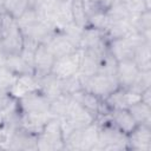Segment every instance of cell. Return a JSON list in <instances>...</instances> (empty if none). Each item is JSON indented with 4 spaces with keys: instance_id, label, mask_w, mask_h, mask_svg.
<instances>
[{
    "instance_id": "1",
    "label": "cell",
    "mask_w": 151,
    "mask_h": 151,
    "mask_svg": "<svg viewBox=\"0 0 151 151\" xmlns=\"http://www.w3.org/2000/svg\"><path fill=\"white\" fill-rule=\"evenodd\" d=\"M94 123L98 126L99 142L96 150L111 151V150H127V139L111 120L110 116H97Z\"/></svg>"
},
{
    "instance_id": "2",
    "label": "cell",
    "mask_w": 151,
    "mask_h": 151,
    "mask_svg": "<svg viewBox=\"0 0 151 151\" xmlns=\"http://www.w3.org/2000/svg\"><path fill=\"white\" fill-rule=\"evenodd\" d=\"M59 119H60V125H61V130L65 138L72 131L84 129L93 124L96 120V114L86 110L84 106H81L78 101H76L71 97V101L68 104L66 114Z\"/></svg>"
},
{
    "instance_id": "3",
    "label": "cell",
    "mask_w": 151,
    "mask_h": 151,
    "mask_svg": "<svg viewBox=\"0 0 151 151\" xmlns=\"http://www.w3.org/2000/svg\"><path fill=\"white\" fill-rule=\"evenodd\" d=\"M37 147L39 151L65 150V138L58 117H52L44 125L37 137Z\"/></svg>"
},
{
    "instance_id": "4",
    "label": "cell",
    "mask_w": 151,
    "mask_h": 151,
    "mask_svg": "<svg viewBox=\"0 0 151 151\" xmlns=\"http://www.w3.org/2000/svg\"><path fill=\"white\" fill-rule=\"evenodd\" d=\"M99 142L98 126L96 123L79 130L72 131L65 137V150L94 151Z\"/></svg>"
},
{
    "instance_id": "5",
    "label": "cell",
    "mask_w": 151,
    "mask_h": 151,
    "mask_svg": "<svg viewBox=\"0 0 151 151\" xmlns=\"http://www.w3.org/2000/svg\"><path fill=\"white\" fill-rule=\"evenodd\" d=\"M79 74V73H78ZM81 87L83 90L97 96L100 99H105L114 90L119 87L116 76L96 73L92 76H81Z\"/></svg>"
},
{
    "instance_id": "6",
    "label": "cell",
    "mask_w": 151,
    "mask_h": 151,
    "mask_svg": "<svg viewBox=\"0 0 151 151\" xmlns=\"http://www.w3.org/2000/svg\"><path fill=\"white\" fill-rule=\"evenodd\" d=\"M144 41H146V40L143 38L142 34H139L138 32H133L125 38H119V39L109 41L107 48L117 61L133 60L136 48ZM147 42H150V41H147Z\"/></svg>"
},
{
    "instance_id": "7",
    "label": "cell",
    "mask_w": 151,
    "mask_h": 151,
    "mask_svg": "<svg viewBox=\"0 0 151 151\" xmlns=\"http://www.w3.org/2000/svg\"><path fill=\"white\" fill-rule=\"evenodd\" d=\"M20 113H50V98L39 90L31 91L17 99Z\"/></svg>"
},
{
    "instance_id": "8",
    "label": "cell",
    "mask_w": 151,
    "mask_h": 151,
    "mask_svg": "<svg viewBox=\"0 0 151 151\" xmlns=\"http://www.w3.org/2000/svg\"><path fill=\"white\" fill-rule=\"evenodd\" d=\"M81 55H83V50L78 48L76 52L68 55L55 58L51 73L58 77L59 79H66L77 74L79 71Z\"/></svg>"
},
{
    "instance_id": "9",
    "label": "cell",
    "mask_w": 151,
    "mask_h": 151,
    "mask_svg": "<svg viewBox=\"0 0 151 151\" xmlns=\"http://www.w3.org/2000/svg\"><path fill=\"white\" fill-rule=\"evenodd\" d=\"M127 150L151 151V125L137 124L136 127L126 134Z\"/></svg>"
},
{
    "instance_id": "10",
    "label": "cell",
    "mask_w": 151,
    "mask_h": 151,
    "mask_svg": "<svg viewBox=\"0 0 151 151\" xmlns=\"http://www.w3.org/2000/svg\"><path fill=\"white\" fill-rule=\"evenodd\" d=\"M55 57L52 54V52L48 50V47L45 44H40L33 57V73L37 78L45 77L51 73L52 66L54 64Z\"/></svg>"
},
{
    "instance_id": "11",
    "label": "cell",
    "mask_w": 151,
    "mask_h": 151,
    "mask_svg": "<svg viewBox=\"0 0 151 151\" xmlns=\"http://www.w3.org/2000/svg\"><path fill=\"white\" fill-rule=\"evenodd\" d=\"M37 137L38 134L32 133L27 130H25L21 126H14L8 150H22V151H29V150H38L37 147Z\"/></svg>"
},
{
    "instance_id": "12",
    "label": "cell",
    "mask_w": 151,
    "mask_h": 151,
    "mask_svg": "<svg viewBox=\"0 0 151 151\" xmlns=\"http://www.w3.org/2000/svg\"><path fill=\"white\" fill-rule=\"evenodd\" d=\"M55 58L68 55L78 50V47L60 31L55 32L47 44H45Z\"/></svg>"
},
{
    "instance_id": "13",
    "label": "cell",
    "mask_w": 151,
    "mask_h": 151,
    "mask_svg": "<svg viewBox=\"0 0 151 151\" xmlns=\"http://www.w3.org/2000/svg\"><path fill=\"white\" fill-rule=\"evenodd\" d=\"M139 68L137 67L136 63L133 60H123L118 61L117 64V71H116V78L120 87L129 88L133 81L136 80Z\"/></svg>"
},
{
    "instance_id": "14",
    "label": "cell",
    "mask_w": 151,
    "mask_h": 151,
    "mask_svg": "<svg viewBox=\"0 0 151 151\" xmlns=\"http://www.w3.org/2000/svg\"><path fill=\"white\" fill-rule=\"evenodd\" d=\"M51 113H20L18 126L24 127L25 130L39 134L44 125L52 118Z\"/></svg>"
},
{
    "instance_id": "15",
    "label": "cell",
    "mask_w": 151,
    "mask_h": 151,
    "mask_svg": "<svg viewBox=\"0 0 151 151\" xmlns=\"http://www.w3.org/2000/svg\"><path fill=\"white\" fill-rule=\"evenodd\" d=\"M106 44L104 32L100 29H97L91 26H86L83 28L81 37H80V42H79V48L85 50V48H96L101 45Z\"/></svg>"
},
{
    "instance_id": "16",
    "label": "cell",
    "mask_w": 151,
    "mask_h": 151,
    "mask_svg": "<svg viewBox=\"0 0 151 151\" xmlns=\"http://www.w3.org/2000/svg\"><path fill=\"white\" fill-rule=\"evenodd\" d=\"M110 118L113 122V124L124 133L127 134L130 133L137 125L136 120L133 119L132 114L127 109H116L112 110L110 113Z\"/></svg>"
},
{
    "instance_id": "17",
    "label": "cell",
    "mask_w": 151,
    "mask_h": 151,
    "mask_svg": "<svg viewBox=\"0 0 151 151\" xmlns=\"http://www.w3.org/2000/svg\"><path fill=\"white\" fill-rule=\"evenodd\" d=\"M39 81V91L42 92L47 98L52 99L54 97H58L63 94V80L58 77L53 76L52 73L38 78Z\"/></svg>"
},
{
    "instance_id": "18",
    "label": "cell",
    "mask_w": 151,
    "mask_h": 151,
    "mask_svg": "<svg viewBox=\"0 0 151 151\" xmlns=\"http://www.w3.org/2000/svg\"><path fill=\"white\" fill-rule=\"evenodd\" d=\"M4 65L17 77L25 76V74H34L33 67L28 63H26L20 54L5 57L4 58Z\"/></svg>"
},
{
    "instance_id": "19",
    "label": "cell",
    "mask_w": 151,
    "mask_h": 151,
    "mask_svg": "<svg viewBox=\"0 0 151 151\" xmlns=\"http://www.w3.org/2000/svg\"><path fill=\"white\" fill-rule=\"evenodd\" d=\"M71 97L76 101H78L81 106H84L86 110H88L90 112L96 114V117H97L98 111H99V106H100V103L103 99L98 98L97 96H94V94H92L85 90H79V91L72 93Z\"/></svg>"
},
{
    "instance_id": "20",
    "label": "cell",
    "mask_w": 151,
    "mask_h": 151,
    "mask_svg": "<svg viewBox=\"0 0 151 151\" xmlns=\"http://www.w3.org/2000/svg\"><path fill=\"white\" fill-rule=\"evenodd\" d=\"M133 61L140 71H151V42H142L134 51Z\"/></svg>"
},
{
    "instance_id": "21",
    "label": "cell",
    "mask_w": 151,
    "mask_h": 151,
    "mask_svg": "<svg viewBox=\"0 0 151 151\" xmlns=\"http://www.w3.org/2000/svg\"><path fill=\"white\" fill-rule=\"evenodd\" d=\"M117 64L118 61L114 59V57L110 53L107 45L100 51L99 59H98V73L103 74H110L116 76L117 71Z\"/></svg>"
},
{
    "instance_id": "22",
    "label": "cell",
    "mask_w": 151,
    "mask_h": 151,
    "mask_svg": "<svg viewBox=\"0 0 151 151\" xmlns=\"http://www.w3.org/2000/svg\"><path fill=\"white\" fill-rule=\"evenodd\" d=\"M130 113L137 124H149L151 125V105L143 101H138L127 107Z\"/></svg>"
},
{
    "instance_id": "23",
    "label": "cell",
    "mask_w": 151,
    "mask_h": 151,
    "mask_svg": "<svg viewBox=\"0 0 151 151\" xmlns=\"http://www.w3.org/2000/svg\"><path fill=\"white\" fill-rule=\"evenodd\" d=\"M31 7L29 0H4L2 8L4 12L13 17L14 19H19L28 8Z\"/></svg>"
},
{
    "instance_id": "24",
    "label": "cell",
    "mask_w": 151,
    "mask_h": 151,
    "mask_svg": "<svg viewBox=\"0 0 151 151\" xmlns=\"http://www.w3.org/2000/svg\"><path fill=\"white\" fill-rule=\"evenodd\" d=\"M71 101V96L70 94H60L58 97H54L52 99H50V109L48 112L53 116V117H58L61 118L66 114L68 104Z\"/></svg>"
},
{
    "instance_id": "25",
    "label": "cell",
    "mask_w": 151,
    "mask_h": 151,
    "mask_svg": "<svg viewBox=\"0 0 151 151\" xmlns=\"http://www.w3.org/2000/svg\"><path fill=\"white\" fill-rule=\"evenodd\" d=\"M71 12H72L73 22L77 26H79L81 28H85L87 26V14H86L83 0H72Z\"/></svg>"
},
{
    "instance_id": "26",
    "label": "cell",
    "mask_w": 151,
    "mask_h": 151,
    "mask_svg": "<svg viewBox=\"0 0 151 151\" xmlns=\"http://www.w3.org/2000/svg\"><path fill=\"white\" fill-rule=\"evenodd\" d=\"M109 25V18L106 14V11L99 9L87 15V26L94 27L97 29L104 31Z\"/></svg>"
},
{
    "instance_id": "27",
    "label": "cell",
    "mask_w": 151,
    "mask_h": 151,
    "mask_svg": "<svg viewBox=\"0 0 151 151\" xmlns=\"http://www.w3.org/2000/svg\"><path fill=\"white\" fill-rule=\"evenodd\" d=\"M18 77L13 74L4 64L0 65V92H9Z\"/></svg>"
},
{
    "instance_id": "28",
    "label": "cell",
    "mask_w": 151,
    "mask_h": 151,
    "mask_svg": "<svg viewBox=\"0 0 151 151\" xmlns=\"http://www.w3.org/2000/svg\"><path fill=\"white\" fill-rule=\"evenodd\" d=\"M147 87H151V71H139L136 80L129 87V90L142 93Z\"/></svg>"
},
{
    "instance_id": "29",
    "label": "cell",
    "mask_w": 151,
    "mask_h": 151,
    "mask_svg": "<svg viewBox=\"0 0 151 151\" xmlns=\"http://www.w3.org/2000/svg\"><path fill=\"white\" fill-rule=\"evenodd\" d=\"M120 1L130 14H138L146 9H150L147 8L144 0H120Z\"/></svg>"
},
{
    "instance_id": "30",
    "label": "cell",
    "mask_w": 151,
    "mask_h": 151,
    "mask_svg": "<svg viewBox=\"0 0 151 151\" xmlns=\"http://www.w3.org/2000/svg\"><path fill=\"white\" fill-rule=\"evenodd\" d=\"M13 129H14V126L6 123V122L0 127V150H8L11 134H12Z\"/></svg>"
},
{
    "instance_id": "31",
    "label": "cell",
    "mask_w": 151,
    "mask_h": 151,
    "mask_svg": "<svg viewBox=\"0 0 151 151\" xmlns=\"http://www.w3.org/2000/svg\"><path fill=\"white\" fill-rule=\"evenodd\" d=\"M140 101H143L147 105H151V87L145 88L140 93Z\"/></svg>"
},
{
    "instance_id": "32",
    "label": "cell",
    "mask_w": 151,
    "mask_h": 151,
    "mask_svg": "<svg viewBox=\"0 0 151 151\" xmlns=\"http://www.w3.org/2000/svg\"><path fill=\"white\" fill-rule=\"evenodd\" d=\"M51 1L54 4H67V2H71L72 0H51Z\"/></svg>"
},
{
    "instance_id": "33",
    "label": "cell",
    "mask_w": 151,
    "mask_h": 151,
    "mask_svg": "<svg viewBox=\"0 0 151 151\" xmlns=\"http://www.w3.org/2000/svg\"><path fill=\"white\" fill-rule=\"evenodd\" d=\"M5 124V114L2 112H0V127Z\"/></svg>"
},
{
    "instance_id": "34",
    "label": "cell",
    "mask_w": 151,
    "mask_h": 151,
    "mask_svg": "<svg viewBox=\"0 0 151 151\" xmlns=\"http://www.w3.org/2000/svg\"><path fill=\"white\" fill-rule=\"evenodd\" d=\"M144 2L146 4L147 8H150V9H151V0H144Z\"/></svg>"
},
{
    "instance_id": "35",
    "label": "cell",
    "mask_w": 151,
    "mask_h": 151,
    "mask_svg": "<svg viewBox=\"0 0 151 151\" xmlns=\"http://www.w3.org/2000/svg\"><path fill=\"white\" fill-rule=\"evenodd\" d=\"M2 4H4V0H0V14L4 12V8H2Z\"/></svg>"
}]
</instances>
